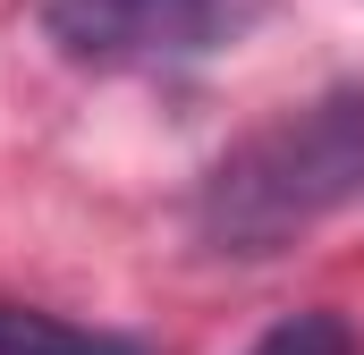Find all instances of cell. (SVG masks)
I'll return each mask as SVG.
<instances>
[{"label": "cell", "mask_w": 364, "mask_h": 355, "mask_svg": "<svg viewBox=\"0 0 364 355\" xmlns=\"http://www.w3.org/2000/svg\"><path fill=\"white\" fill-rule=\"evenodd\" d=\"M348 203H364V85H331L263 119L255 136H237L203 170L186 229L203 254L263 263L279 246H296L305 229L339 220Z\"/></svg>", "instance_id": "6da1fadb"}, {"label": "cell", "mask_w": 364, "mask_h": 355, "mask_svg": "<svg viewBox=\"0 0 364 355\" xmlns=\"http://www.w3.org/2000/svg\"><path fill=\"white\" fill-rule=\"evenodd\" d=\"M263 9L272 0H51L43 34L77 68L161 77V68H195V60L246 43L263 26Z\"/></svg>", "instance_id": "7a4b0ae2"}, {"label": "cell", "mask_w": 364, "mask_h": 355, "mask_svg": "<svg viewBox=\"0 0 364 355\" xmlns=\"http://www.w3.org/2000/svg\"><path fill=\"white\" fill-rule=\"evenodd\" d=\"M0 355H153L127 330H85L68 313H43V305H9L0 296Z\"/></svg>", "instance_id": "3957f363"}, {"label": "cell", "mask_w": 364, "mask_h": 355, "mask_svg": "<svg viewBox=\"0 0 364 355\" xmlns=\"http://www.w3.org/2000/svg\"><path fill=\"white\" fill-rule=\"evenodd\" d=\"M246 355H364V339H356V322H348V313L305 305V313H279Z\"/></svg>", "instance_id": "277c9868"}]
</instances>
